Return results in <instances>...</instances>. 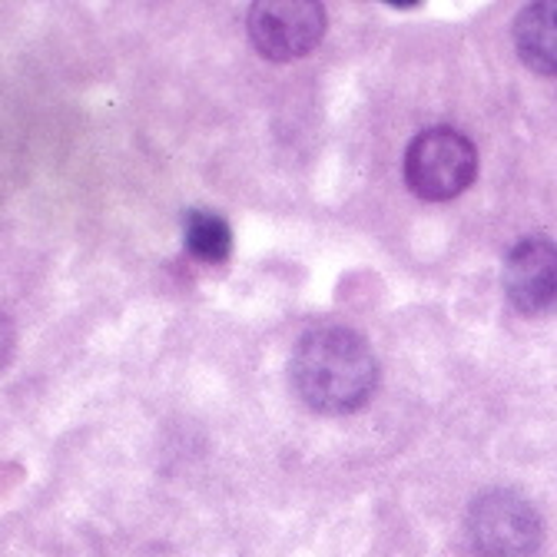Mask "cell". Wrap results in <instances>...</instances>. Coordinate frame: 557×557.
Segmentation results:
<instances>
[{"label": "cell", "instance_id": "6da1fadb", "mask_svg": "<svg viewBox=\"0 0 557 557\" xmlns=\"http://www.w3.org/2000/svg\"><path fill=\"white\" fill-rule=\"evenodd\" d=\"M289 379L296 395L312 411L352 414L375 395L379 362L356 329L319 325L299 338Z\"/></svg>", "mask_w": 557, "mask_h": 557}, {"label": "cell", "instance_id": "7a4b0ae2", "mask_svg": "<svg viewBox=\"0 0 557 557\" xmlns=\"http://www.w3.org/2000/svg\"><path fill=\"white\" fill-rule=\"evenodd\" d=\"M474 173L478 150L451 126L422 129L405 150V183L425 202H448L461 196L474 183Z\"/></svg>", "mask_w": 557, "mask_h": 557}, {"label": "cell", "instance_id": "3957f363", "mask_svg": "<svg viewBox=\"0 0 557 557\" xmlns=\"http://www.w3.org/2000/svg\"><path fill=\"white\" fill-rule=\"evenodd\" d=\"M465 531L478 557H531L541 547L544 521L518 492H487L474 498Z\"/></svg>", "mask_w": 557, "mask_h": 557}, {"label": "cell", "instance_id": "277c9868", "mask_svg": "<svg viewBox=\"0 0 557 557\" xmlns=\"http://www.w3.org/2000/svg\"><path fill=\"white\" fill-rule=\"evenodd\" d=\"M252 47L275 63L309 57L325 37V8L319 0H259L246 17Z\"/></svg>", "mask_w": 557, "mask_h": 557}, {"label": "cell", "instance_id": "5b68a950", "mask_svg": "<svg viewBox=\"0 0 557 557\" xmlns=\"http://www.w3.org/2000/svg\"><path fill=\"white\" fill-rule=\"evenodd\" d=\"M505 296L524 315L557 312V243L521 239L505 259Z\"/></svg>", "mask_w": 557, "mask_h": 557}, {"label": "cell", "instance_id": "8992f818", "mask_svg": "<svg viewBox=\"0 0 557 557\" xmlns=\"http://www.w3.org/2000/svg\"><path fill=\"white\" fill-rule=\"evenodd\" d=\"M515 47L528 70L541 77H557V0L521 8L515 21Z\"/></svg>", "mask_w": 557, "mask_h": 557}, {"label": "cell", "instance_id": "52a82bcc", "mask_svg": "<svg viewBox=\"0 0 557 557\" xmlns=\"http://www.w3.org/2000/svg\"><path fill=\"white\" fill-rule=\"evenodd\" d=\"M183 243L199 262L220 265L233 252V230L220 213H209V209H189V213L183 216Z\"/></svg>", "mask_w": 557, "mask_h": 557}, {"label": "cell", "instance_id": "ba28073f", "mask_svg": "<svg viewBox=\"0 0 557 557\" xmlns=\"http://www.w3.org/2000/svg\"><path fill=\"white\" fill-rule=\"evenodd\" d=\"M14 348H17V332H14V322L0 312V375L8 372L11 359H14Z\"/></svg>", "mask_w": 557, "mask_h": 557}]
</instances>
